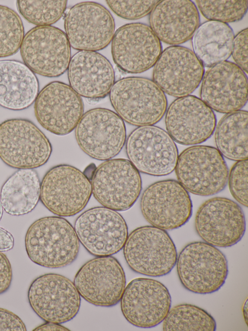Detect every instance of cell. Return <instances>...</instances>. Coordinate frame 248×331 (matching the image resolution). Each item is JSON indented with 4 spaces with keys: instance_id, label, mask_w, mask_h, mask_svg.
Returning <instances> with one entry per match:
<instances>
[{
    "instance_id": "obj_1",
    "label": "cell",
    "mask_w": 248,
    "mask_h": 331,
    "mask_svg": "<svg viewBox=\"0 0 248 331\" xmlns=\"http://www.w3.org/2000/svg\"><path fill=\"white\" fill-rule=\"evenodd\" d=\"M79 244L74 228L59 216L35 220L25 237L30 259L36 265L50 268L65 267L73 263L78 256Z\"/></svg>"
},
{
    "instance_id": "obj_2",
    "label": "cell",
    "mask_w": 248,
    "mask_h": 331,
    "mask_svg": "<svg viewBox=\"0 0 248 331\" xmlns=\"http://www.w3.org/2000/svg\"><path fill=\"white\" fill-rule=\"evenodd\" d=\"M109 99L115 113L124 121L138 127L154 125L165 115V93L150 79L129 77L115 82Z\"/></svg>"
},
{
    "instance_id": "obj_3",
    "label": "cell",
    "mask_w": 248,
    "mask_h": 331,
    "mask_svg": "<svg viewBox=\"0 0 248 331\" xmlns=\"http://www.w3.org/2000/svg\"><path fill=\"white\" fill-rule=\"evenodd\" d=\"M176 265L182 286L198 294H209L219 290L229 273L228 261L224 253L202 241L185 246L177 255Z\"/></svg>"
},
{
    "instance_id": "obj_4",
    "label": "cell",
    "mask_w": 248,
    "mask_h": 331,
    "mask_svg": "<svg viewBox=\"0 0 248 331\" xmlns=\"http://www.w3.org/2000/svg\"><path fill=\"white\" fill-rule=\"evenodd\" d=\"M123 248L128 266L140 274L165 276L176 265L178 254L171 238L166 231L151 225L132 231Z\"/></svg>"
},
{
    "instance_id": "obj_5",
    "label": "cell",
    "mask_w": 248,
    "mask_h": 331,
    "mask_svg": "<svg viewBox=\"0 0 248 331\" xmlns=\"http://www.w3.org/2000/svg\"><path fill=\"white\" fill-rule=\"evenodd\" d=\"M175 171L178 182L189 193L209 196L226 187L229 170L217 149L197 145L184 150L178 156Z\"/></svg>"
},
{
    "instance_id": "obj_6",
    "label": "cell",
    "mask_w": 248,
    "mask_h": 331,
    "mask_svg": "<svg viewBox=\"0 0 248 331\" xmlns=\"http://www.w3.org/2000/svg\"><path fill=\"white\" fill-rule=\"evenodd\" d=\"M52 151L45 134L31 120L11 118L0 123V159L16 169H34L45 165Z\"/></svg>"
},
{
    "instance_id": "obj_7",
    "label": "cell",
    "mask_w": 248,
    "mask_h": 331,
    "mask_svg": "<svg viewBox=\"0 0 248 331\" xmlns=\"http://www.w3.org/2000/svg\"><path fill=\"white\" fill-rule=\"evenodd\" d=\"M92 195L90 180L79 169L69 165L51 168L41 182V202L61 217L73 216L81 212Z\"/></svg>"
},
{
    "instance_id": "obj_8",
    "label": "cell",
    "mask_w": 248,
    "mask_h": 331,
    "mask_svg": "<svg viewBox=\"0 0 248 331\" xmlns=\"http://www.w3.org/2000/svg\"><path fill=\"white\" fill-rule=\"evenodd\" d=\"M90 181L95 199L103 207L117 212L129 209L142 189L140 172L123 158L105 161L95 169Z\"/></svg>"
},
{
    "instance_id": "obj_9",
    "label": "cell",
    "mask_w": 248,
    "mask_h": 331,
    "mask_svg": "<svg viewBox=\"0 0 248 331\" xmlns=\"http://www.w3.org/2000/svg\"><path fill=\"white\" fill-rule=\"evenodd\" d=\"M125 150L128 160L139 172L154 176L173 172L179 156L168 133L154 125L134 129L126 140Z\"/></svg>"
},
{
    "instance_id": "obj_10",
    "label": "cell",
    "mask_w": 248,
    "mask_h": 331,
    "mask_svg": "<svg viewBox=\"0 0 248 331\" xmlns=\"http://www.w3.org/2000/svg\"><path fill=\"white\" fill-rule=\"evenodd\" d=\"M77 142L90 157L106 161L118 155L126 141L124 121L114 112L96 108L84 113L75 128Z\"/></svg>"
},
{
    "instance_id": "obj_11",
    "label": "cell",
    "mask_w": 248,
    "mask_h": 331,
    "mask_svg": "<svg viewBox=\"0 0 248 331\" xmlns=\"http://www.w3.org/2000/svg\"><path fill=\"white\" fill-rule=\"evenodd\" d=\"M20 53L23 63L33 73L57 77L68 69L71 46L61 29L52 26H36L24 35Z\"/></svg>"
},
{
    "instance_id": "obj_12",
    "label": "cell",
    "mask_w": 248,
    "mask_h": 331,
    "mask_svg": "<svg viewBox=\"0 0 248 331\" xmlns=\"http://www.w3.org/2000/svg\"><path fill=\"white\" fill-rule=\"evenodd\" d=\"M27 296L33 311L46 322H68L80 309L81 297L74 282L61 274L47 273L37 277Z\"/></svg>"
},
{
    "instance_id": "obj_13",
    "label": "cell",
    "mask_w": 248,
    "mask_h": 331,
    "mask_svg": "<svg viewBox=\"0 0 248 331\" xmlns=\"http://www.w3.org/2000/svg\"><path fill=\"white\" fill-rule=\"evenodd\" d=\"M140 208L151 226L165 231L181 227L192 214L189 192L174 180L158 181L147 187L141 195Z\"/></svg>"
},
{
    "instance_id": "obj_14",
    "label": "cell",
    "mask_w": 248,
    "mask_h": 331,
    "mask_svg": "<svg viewBox=\"0 0 248 331\" xmlns=\"http://www.w3.org/2000/svg\"><path fill=\"white\" fill-rule=\"evenodd\" d=\"M74 229L79 242L95 257L117 253L123 248L128 235L122 215L103 206L92 208L80 215Z\"/></svg>"
},
{
    "instance_id": "obj_15",
    "label": "cell",
    "mask_w": 248,
    "mask_h": 331,
    "mask_svg": "<svg viewBox=\"0 0 248 331\" xmlns=\"http://www.w3.org/2000/svg\"><path fill=\"white\" fill-rule=\"evenodd\" d=\"M194 227L205 242L216 247L228 248L238 243L244 235V213L232 199L215 197L204 202L196 213Z\"/></svg>"
},
{
    "instance_id": "obj_16",
    "label": "cell",
    "mask_w": 248,
    "mask_h": 331,
    "mask_svg": "<svg viewBox=\"0 0 248 331\" xmlns=\"http://www.w3.org/2000/svg\"><path fill=\"white\" fill-rule=\"evenodd\" d=\"M73 282L86 301L108 307L120 301L126 286V277L121 265L114 257H96L81 266Z\"/></svg>"
},
{
    "instance_id": "obj_17",
    "label": "cell",
    "mask_w": 248,
    "mask_h": 331,
    "mask_svg": "<svg viewBox=\"0 0 248 331\" xmlns=\"http://www.w3.org/2000/svg\"><path fill=\"white\" fill-rule=\"evenodd\" d=\"M64 27L70 46L79 51L104 49L115 33L110 13L103 5L90 1L72 7L64 17Z\"/></svg>"
},
{
    "instance_id": "obj_18",
    "label": "cell",
    "mask_w": 248,
    "mask_h": 331,
    "mask_svg": "<svg viewBox=\"0 0 248 331\" xmlns=\"http://www.w3.org/2000/svg\"><path fill=\"white\" fill-rule=\"evenodd\" d=\"M122 314L131 325L151 328L161 323L171 307L166 286L155 279L138 278L125 286L120 300Z\"/></svg>"
},
{
    "instance_id": "obj_19",
    "label": "cell",
    "mask_w": 248,
    "mask_h": 331,
    "mask_svg": "<svg viewBox=\"0 0 248 331\" xmlns=\"http://www.w3.org/2000/svg\"><path fill=\"white\" fill-rule=\"evenodd\" d=\"M34 113L43 128L53 134L65 135L75 129L84 114V104L69 85L54 81L38 93Z\"/></svg>"
},
{
    "instance_id": "obj_20",
    "label": "cell",
    "mask_w": 248,
    "mask_h": 331,
    "mask_svg": "<svg viewBox=\"0 0 248 331\" xmlns=\"http://www.w3.org/2000/svg\"><path fill=\"white\" fill-rule=\"evenodd\" d=\"M113 60L124 72L137 74L152 67L162 52L160 41L144 24L124 25L114 33L111 40Z\"/></svg>"
},
{
    "instance_id": "obj_21",
    "label": "cell",
    "mask_w": 248,
    "mask_h": 331,
    "mask_svg": "<svg viewBox=\"0 0 248 331\" xmlns=\"http://www.w3.org/2000/svg\"><path fill=\"white\" fill-rule=\"evenodd\" d=\"M204 73V66L193 51L171 46L161 52L154 66L153 81L164 93L180 98L195 91Z\"/></svg>"
},
{
    "instance_id": "obj_22",
    "label": "cell",
    "mask_w": 248,
    "mask_h": 331,
    "mask_svg": "<svg viewBox=\"0 0 248 331\" xmlns=\"http://www.w3.org/2000/svg\"><path fill=\"white\" fill-rule=\"evenodd\" d=\"M202 81L201 99L212 110L228 114L247 102V77L232 62L225 61L209 67Z\"/></svg>"
},
{
    "instance_id": "obj_23",
    "label": "cell",
    "mask_w": 248,
    "mask_h": 331,
    "mask_svg": "<svg viewBox=\"0 0 248 331\" xmlns=\"http://www.w3.org/2000/svg\"><path fill=\"white\" fill-rule=\"evenodd\" d=\"M167 132L174 142L183 145L201 144L211 137L216 126L213 111L193 95L178 98L165 115Z\"/></svg>"
},
{
    "instance_id": "obj_24",
    "label": "cell",
    "mask_w": 248,
    "mask_h": 331,
    "mask_svg": "<svg viewBox=\"0 0 248 331\" xmlns=\"http://www.w3.org/2000/svg\"><path fill=\"white\" fill-rule=\"evenodd\" d=\"M67 71L70 87L80 97L90 100L106 97L115 83L111 63L96 51L77 52L71 58Z\"/></svg>"
},
{
    "instance_id": "obj_25",
    "label": "cell",
    "mask_w": 248,
    "mask_h": 331,
    "mask_svg": "<svg viewBox=\"0 0 248 331\" xmlns=\"http://www.w3.org/2000/svg\"><path fill=\"white\" fill-rule=\"evenodd\" d=\"M149 23L160 41L176 46L193 37L199 26L200 16L191 0H161L150 13Z\"/></svg>"
},
{
    "instance_id": "obj_26",
    "label": "cell",
    "mask_w": 248,
    "mask_h": 331,
    "mask_svg": "<svg viewBox=\"0 0 248 331\" xmlns=\"http://www.w3.org/2000/svg\"><path fill=\"white\" fill-rule=\"evenodd\" d=\"M35 73L24 63L0 60V106L7 109H25L35 101L39 93Z\"/></svg>"
},
{
    "instance_id": "obj_27",
    "label": "cell",
    "mask_w": 248,
    "mask_h": 331,
    "mask_svg": "<svg viewBox=\"0 0 248 331\" xmlns=\"http://www.w3.org/2000/svg\"><path fill=\"white\" fill-rule=\"evenodd\" d=\"M40 188L41 182L35 170L18 169L1 187L0 199L3 209L12 215L29 213L40 199Z\"/></svg>"
},
{
    "instance_id": "obj_28",
    "label": "cell",
    "mask_w": 248,
    "mask_h": 331,
    "mask_svg": "<svg viewBox=\"0 0 248 331\" xmlns=\"http://www.w3.org/2000/svg\"><path fill=\"white\" fill-rule=\"evenodd\" d=\"M234 37L228 24L206 21L199 26L193 36V52L203 66L210 67L230 57Z\"/></svg>"
},
{
    "instance_id": "obj_29",
    "label": "cell",
    "mask_w": 248,
    "mask_h": 331,
    "mask_svg": "<svg viewBox=\"0 0 248 331\" xmlns=\"http://www.w3.org/2000/svg\"><path fill=\"white\" fill-rule=\"evenodd\" d=\"M248 112L240 110L220 119L215 129V141L223 156L236 161L248 159Z\"/></svg>"
},
{
    "instance_id": "obj_30",
    "label": "cell",
    "mask_w": 248,
    "mask_h": 331,
    "mask_svg": "<svg viewBox=\"0 0 248 331\" xmlns=\"http://www.w3.org/2000/svg\"><path fill=\"white\" fill-rule=\"evenodd\" d=\"M162 322L164 331H215L217 328L216 322L209 313L188 303L170 308Z\"/></svg>"
},
{
    "instance_id": "obj_31",
    "label": "cell",
    "mask_w": 248,
    "mask_h": 331,
    "mask_svg": "<svg viewBox=\"0 0 248 331\" xmlns=\"http://www.w3.org/2000/svg\"><path fill=\"white\" fill-rule=\"evenodd\" d=\"M67 1L18 0L17 8L29 23L37 26H50L63 15Z\"/></svg>"
},
{
    "instance_id": "obj_32",
    "label": "cell",
    "mask_w": 248,
    "mask_h": 331,
    "mask_svg": "<svg viewBox=\"0 0 248 331\" xmlns=\"http://www.w3.org/2000/svg\"><path fill=\"white\" fill-rule=\"evenodd\" d=\"M24 36L22 21L12 9L0 5V58L14 55Z\"/></svg>"
},
{
    "instance_id": "obj_33",
    "label": "cell",
    "mask_w": 248,
    "mask_h": 331,
    "mask_svg": "<svg viewBox=\"0 0 248 331\" xmlns=\"http://www.w3.org/2000/svg\"><path fill=\"white\" fill-rule=\"evenodd\" d=\"M198 9L207 19L223 23L240 20L248 10V0H195Z\"/></svg>"
},
{
    "instance_id": "obj_34",
    "label": "cell",
    "mask_w": 248,
    "mask_h": 331,
    "mask_svg": "<svg viewBox=\"0 0 248 331\" xmlns=\"http://www.w3.org/2000/svg\"><path fill=\"white\" fill-rule=\"evenodd\" d=\"M111 10L118 17L125 19L135 20L150 14L159 0L106 1Z\"/></svg>"
},
{
    "instance_id": "obj_35",
    "label": "cell",
    "mask_w": 248,
    "mask_h": 331,
    "mask_svg": "<svg viewBox=\"0 0 248 331\" xmlns=\"http://www.w3.org/2000/svg\"><path fill=\"white\" fill-rule=\"evenodd\" d=\"M248 159L237 161L232 167L228 178L230 192L240 204L248 207Z\"/></svg>"
},
{
    "instance_id": "obj_36",
    "label": "cell",
    "mask_w": 248,
    "mask_h": 331,
    "mask_svg": "<svg viewBox=\"0 0 248 331\" xmlns=\"http://www.w3.org/2000/svg\"><path fill=\"white\" fill-rule=\"evenodd\" d=\"M248 28L242 30L234 37L232 56L236 64L248 73Z\"/></svg>"
},
{
    "instance_id": "obj_37",
    "label": "cell",
    "mask_w": 248,
    "mask_h": 331,
    "mask_svg": "<svg viewBox=\"0 0 248 331\" xmlns=\"http://www.w3.org/2000/svg\"><path fill=\"white\" fill-rule=\"evenodd\" d=\"M0 331H26V326L16 314L0 308Z\"/></svg>"
},
{
    "instance_id": "obj_38",
    "label": "cell",
    "mask_w": 248,
    "mask_h": 331,
    "mask_svg": "<svg viewBox=\"0 0 248 331\" xmlns=\"http://www.w3.org/2000/svg\"><path fill=\"white\" fill-rule=\"evenodd\" d=\"M12 279L13 271L10 262L6 255L0 251V294L9 289Z\"/></svg>"
},
{
    "instance_id": "obj_39",
    "label": "cell",
    "mask_w": 248,
    "mask_h": 331,
    "mask_svg": "<svg viewBox=\"0 0 248 331\" xmlns=\"http://www.w3.org/2000/svg\"><path fill=\"white\" fill-rule=\"evenodd\" d=\"M14 238L12 234L5 229L0 227V251H7L13 248Z\"/></svg>"
},
{
    "instance_id": "obj_40",
    "label": "cell",
    "mask_w": 248,
    "mask_h": 331,
    "mask_svg": "<svg viewBox=\"0 0 248 331\" xmlns=\"http://www.w3.org/2000/svg\"><path fill=\"white\" fill-rule=\"evenodd\" d=\"M67 328L61 325V324L46 322L40 326H37L33 331H69Z\"/></svg>"
},
{
    "instance_id": "obj_41",
    "label": "cell",
    "mask_w": 248,
    "mask_h": 331,
    "mask_svg": "<svg viewBox=\"0 0 248 331\" xmlns=\"http://www.w3.org/2000/svg\"><path fill=\"white\" fill-rule=\"evenodd\" d=\"M248 299L247 298L243 306L242 311L243 313V316L244 319L246 321V324H248V307H247Z\"/></svg>"
},
{
    "instance_id": "obj_42",
    "label": "cell",
    "mask_w": 248,
    "mask_h": 331,
    "mask_svg": "<svg viewBox=\"0 0 248 331\" xmlns=\"http://www.w3.org/2000/svg\"><path fill=\"white\" fill-rule=\"evenodd\" d=\"M3 213V209L1 205V203L0 199V221L1 220Z\"/></svg>"
}]
</instances>
